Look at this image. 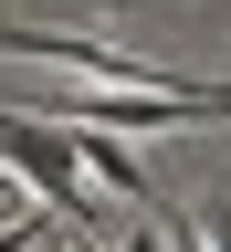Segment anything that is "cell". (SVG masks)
Wrapping results in <instances>:
<instances>
[{"instance_id":"5b68a950","label":"cell","mask_w":231,"mask_h":252,"mask_svg":"<svg viewBox=\"0 0 231 252\" xmlns=\"http://www.w3.org/2000/svg\"><path fill=\"white\" fill-rule=\"evenodd\" d=\"M42 252H74V242H63V231H42Z\"/></svg>"},{"instance_id":"277c9868","label":"cell","mask_w":231,"mask_h":252,"mask_svg":"<svg viewBox=\"0 0 231 252\" xmlns=\"http://www.w3.org/2000/svg\"><path fill=\"white\" fill-rule=\"evenodd\" d=\"M126 252H168V231H137V242H126Z\"/></svg>"},{"instance_id":"6da1fadb","label":"cell","mask_w":231,"mask_h":252,"mask_svg":"<svg viewBox=\"0 0 231 252\" xmlns=\"http://www.w3.org/2000/svg\"><path fill=\"white\" fill-rule=\"evenodd\" d=\"M0 53L63 63V74H84V84H116V94H210V84H189V74H168V63H147V53H116V42H95V32H32V21H0Z\"/></svg>"},{"instance_id":"3957f363","label":"cell","mask_w":231,"mask_h":252,"mask_svg":"<svg viewBox=\"0 0 231 252\" xmlns=\"http://www.w3.org/2000/svg\"><path fill=\"white\" fill-rule=\"evenodd\" d=\"M74 147H84V168H95V179H105V189H116V200H147V210H158V189H147V168H137V158H126V147L105 137V126H84V137H74Z\"/></svg>"},{"instance_id":"7a4b0ae2","label":"cell","mask_w":231,"mask_h":252,"mask_svg":"<svg viewBox=\"0 0 231 252\" xmlns=\"http://www.w3.org/2000/svg\"><path fill=\"white\" fill-rule=\"evenodd\" d=\"M0 158H11V179L32 189V200H53V210H95L84 200V147L74 137H63V126H42V116H32V105H0Z\"/></svg>"},{"instance_id":"8992f818","label":"cell","mask_w":231,"mask_h":252,"mask_svg":"<svg viewBox=\"0 0 231 252\" xmlns=\"http://www.w3.org/2000/svg\"><path fill=\"white\" fill-rule=\"evenodd\" d=\"M74 252H105V242H74Z\"/></svg>"}]
</instances>
